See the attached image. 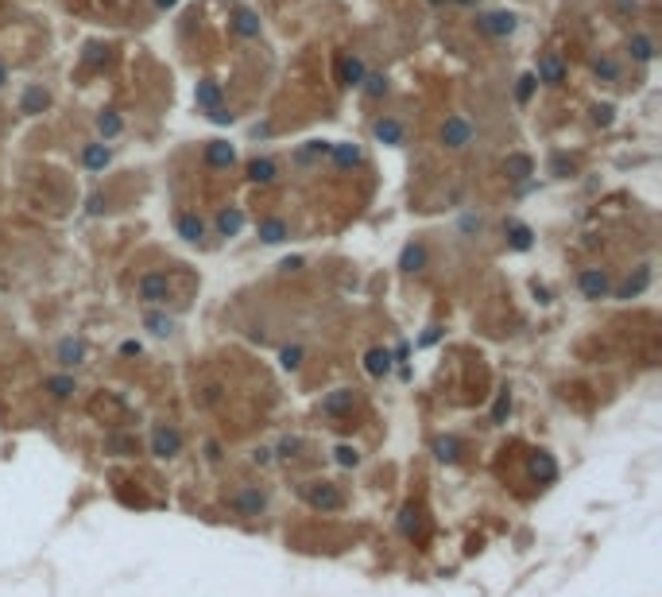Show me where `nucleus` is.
Segmentation results:
<instances>
[{
    "label": "nucleus",
    "instance_id": "1",
    "mask_svg": "<svg viewBox=\"0 0 662 597\" xmlns=\"http://www.w3.org/2000/svg\"><path fill=\"white\" fill-rule=\"evenodd\" d=\"M298 496L314 508V512H322V516L341 512V508H345V496H341V489H337L333 481H302Z\"/></svg>",
    "mask_w": 662,
    "mask_h": 597
},
{
    "label": "nucleus",
    "instance_id": "2",
    "mask_svg": "<svg viewBox=\"0 0 662 597\" xmlns=\"http://www.w3.org/2000/svg\"><path fill=\"white\" fill-rule=\"evenodd\" d=\"M151 454L163 458V462L178 458L182 454V430L175 423H155V430H151Z\"/></svg>",
    "mask_w": 662,
    "mask_h": 597
},
{
    "label": "nucleus",
    "instance_id": "3",
    "mask_svg": "<svg viewBox=\"0 0 662 597\" xmlns=\"http://www.w3.org/2000/svg\"><path fill=\"white\" fill-rule=\"evenodd\" d=\"M229 508H233L236 516H260L264 508H268V493H264L260 485H244L229 496Z\"/></svg>",
    "mask_w": 662,
    "mask_h": 597
},
{
    "label": "nucleus",
    "instance_id": "4",
    "mask_svg": "<svg viewBox=\"0 0 662 597\" xmlns=\"http://www.w3.org/2000/svg\"><path fill=\"white\" fill-rule=\"evenodd\" d=\"M136 295H140L143 307H159V303H167V295H171V279L163 272H147L136 283Z\"/></svg>",
    "mask_w": 662,
    "mask_h": 597
},
{
    "label": "nucleus",
    "instance_id": "5",
    "mask_svg": "<svg viewBox=\"0 0 662 597\" xmlns=\"http://www.w3.org/2000/svg\"><path fill=\"white\" fill-rule=\"evenodd\" d=\"M85 353H89L85 337H62V342L55 345V357H59L62 369H78V365L85 361Z\"/></svg>",
    "mask_w": 662,
    "mask_h": 597
},
{
    "label": "nucleus",
    "instance_id": "6",
    "mask_svg": "<svg viewBox=\"0 0 662 597\" xmlns=\"http://www.w3.org/2000/svg\"><path fill=\"white\" fill-rule=\"evenodd\" d=\"M577 287H581V295H585V299H604V295H608V272H600V268H585L577 276Z\"/></svg>",
    "mask_w": 662,
    "mask_h": 597
},
{
    "label": "nucleus",
    "instance_id": "7",
    "mask_svg": "<svg viewBox=\"0 0 662 597\" xmlns=\"http://www.w3.org/2000/svg\"><path fill=\"white\" fill-rule=\"evenodd\" d=\"M531 477H535L538 485H554V481H558V462H554L550 450H535V454H531Z\"/></svg>",
    "mask_w": 662,
    "mask_h": 597
},
{
    "label": "nucleus",
    "instance_id": "8",
    "mask_svg": "<svg viewBox=\"0 0 662 597\" xmlns=\"http://www.w3.org/2000/svg\"><path fill=\"white\" fill-rule=\"evenodd\" d=\"M469 140H473V125L465 117H449L442 125V143H449V148H465Z\"/></svg>",
    "mask_w": 662,
    "mask_h": 597
},
{
    "label": "nucleus",
    "instance_id": "9",
    "mask_svg": "<svg viewBox=\"0 0 662 597\" xmlns=\"http://www.w3.org/2000/svg\"><path fill=\"white\" fill-rule=\"evenodd\" d=\"M430 450H434V458H438L442 465H453L457 458H461L465 442H461L457 435H442V438H434V446H430Z\"/></svg>",
    "mask_w": 662,
    "mask_h": 597
},
{
    "label": "nucleus",
    "instance_id": "10",
    "mask_svg": "<svg viewBox=\"0 0 662 597\" xmlns=\"http://www.w3.org/2000/svg\"><path fill=\"white\" fill-rule=\"evenodd\" d=\"M352 400H357L352 388H337V392L322 395V415H345L352 407Z\"/></svg>",
    "mask_w": 662,
    "mask_h": 597
},
{
    "label": "nucleus",
    "instance_id": "11",
    "mask_svg": "<svg viewBox=\"0 0 662 597\" xmlns=\"http://www.w3.org/2000/svg\"><path fill=\"white\" fill-rule=\"evenodd\" d=\"M391 349H384V345H376V349H368L364 353V369H368V377H387L391 372Z\"/></svg>",
    "mask_w": 662,
    "mask_h": 597
},
{
    "label": "nucleus",
    "instance_id": "12",
    "mask_svg": "<svg viewBox=\"0 0 662 597\" xmlns=\"http://www.w3.org/2000/svg\"><path fill=\"white\" fill-rule=\"evenodd\" d=\"M175 229H178V237H182V241H190V244H198L201 237H206V221H201L198 213H178Z\"/></svg>",
    "mask_w": 662,
    "mask_h": 597
},
{
    "label": "nucleus",
    "instance_id": "13",
    "mask_svg": "<svg viewBox=\"0 0 662 597\" xmlns=\"http://www.w3.org/2000/svg\"><path fill=\"white\" fill-rule=\"evenodd\" d=\"M233 160H236L233 143H225V140H210V143H206V163H210V167H233Z\"/></svg>",
    "mask_w": 662,
    "mask_h": 597
},
{
    "label": "nucleus",
    "instance_id": "14",
    "mask_svg": "<svg viewBox=\"0 0 662 597\" xmlns=\"http://www.w3.org/2000/svg\"><path fill=\"white\" fill-rule=\"evenodd\" d=\"M535 82H546V85H562V82H566V66H562V59H554V55H546V59L538 62V74H535Z\"/></svg>",
    "mask_w": 662,
    "mask_h": 597
},
{
    "label": "nucleus",
    "instance_id": "15",
    "mask_svg": "<svg viewBox=\"0 0 662 597\" xmlns=\"http://www.w3.org/2000/svg\"><path fill=\"white\" fill-rule=\"evenodd\" d=\"M503 229H508V244H512L515 253H527L531 244H535V233H531V225H523V221L512 218Z\"/></svg>",
    "mask_w": 662,
    "mask_h": 597
},
{
    "label": "nucleus",
    "instance_id": "16",
    "mask_svg": "<svg viewBox=\"0 0 662 597\" xmlns=\"http://www.w3.org/2000/svg\"><path fill=\"white\" fill-rule=\"evenodd\" d=\"M477 24L484 27L488 35H512L515 31V16H512V12H492V16H480Z\"/></svg>",
    "mask_w": 662,
    "mask_h": 597
},
{
    "label": "nucleus",
    "instance_id": "17",
    "mask_svg": "<svg viewBox=\"0 0 662 597\" xmlns=\"http://www.w3.org/2000/svg\"><path fill=\"white\" fill-rule=\"evenodd\" d=\"M240 229H244V210L225 206V210L217 213V237H236Z\"/></svg>",
    "mask_w": 662,
    "mask_h": 597
},
{
    "label": "nucleus",
    "instance_id": "18",
    "mask_svg": "<svg viewBox=\"0 0 662 597\" xmlns=\"http://www.w3.org/2000/svg\"><path fill=\"white\" fill-rule=\"evenodd\" d=\"M399 268L403 272H422L426 268V244H419V241L407 244V248L399 253Z\"/></svg>",
    "mask_w": 662,
    "mask_h": 597
},
{
    "label": "nucleus",
    "instance_id": "19",
    "mask_svg": "<svg viewBox=\"0 0 662 597\" xmlns=\"http://www.w3.org/2000/svg\"><path fill=\"white\" fill-rule=\"evenodd\" d=\"M503 171H508V178H512V183H527L531 178V171H535V163H531V155H508V160H503Z\"/></svg>",
    "mask_w": 662,
    "mask_h": 597
},
{
    "label": "nucleus",
    "instance_id": "20",
    "mask_svg": "<svg viewBox=\"0 0 662 597\" xmlns=\"http://www.w3.org/2000/svg\"><path fill=\"white\" fill-rule=\"evenodd\" d=\"M47 109V90L43 85H27L24 97H20V113H27V117H35V113Z\"/></svg>",
    "mask_w": 662,
    "mask_h": 597
},
{
    "label": "nucleus",
    "instance_id": "21",
    "mask_svg": "<svg viewBox=\"0 0 662 597\" xmlns=\"http://www.w3.org/2000/svg\"><path fill=\"white\" fill-rule=\"evenodd\" d=\"M109 160H113V152L105 148V143H85L82 163H85L89 171H105V167H109Z\"/></svg>",
    "mask_w": 662,
    "mask_h": 597
},
{
    "label": "nucleus",
    "instance_id": "22",
    "mask_svg": "<svg viewBox=\"0 0 662 597\" xmlns=\"http://www.w3.org/2000/svg\"><path fill=\"white\" fill-rule=\"evenodd\" d=\"M341 82L345 85H361L364 82V59L361 55H345L341 59Z\"/></svg>",
    "mask_w": 662,
    "mask_h": 597
},
{
    "label": "nucleus",
    "instance_id": "23",
    "mask_svg": "<svg viewBox=\"0 0 662 597\" xmlns=\"http://www.w3.org/2000/svg\"><path fill=\"white\" fill-rule=\"evenodd\" d=\"M372 132H376V140H384V143H403V125L391 120V117H380L376 125H372Z\"/></svg>",
    "mask_w": 662,
    "mask_h": 597
},
{
    "label": "nucleus",
    "instance_id": "24",
    "mask_svg": "<svg viewBox=\"0 0 662 597\" xmlns=\"http://www.w3.org/2000/svg\"><path fill=\"white\" fill-rule=\"evenodd\" d=\"M275 175H279V167H275V160H252L248 163V178L252 183H275Z\"/></svg>",
    "mask_w": 662,
    "mask_h": 597
},
{
    "label": "nucleus",
    "instance_id": "25",
    "mask_svg": "<svg viewBox=\"0 0 662 597\" xmlns=\"http://www.w3.org/2000/svg\"><path fill=\"white\" fill-rule=\"evenodd\" d=\"M47 392L55 395V400H70V395L78 392V380L66 377V372H59V377H47Z\"/></svg>",
    "mask_w": 662,
    "mask_h": 597
},
{
    "label": "nucleus",
    "instance_id": "26",
    "mask_svg": "<svg viewBox=\"0 0 662 597\" xmlns=\"http://www.w3.org/2000/svg\"><path fill=\"white\" fill-rule=\"evenodd\" d=\"M194 101H198V109L210 113L213 105H221V85H217V82H198V93H194Z\"/></svg>",
    "mask_w": 662,
    "mask_h": 597
},
{
    "label": "nucleus",
    "instance_id": "27",
    "mask_svg": "<svg viewBox=\"0 0 662 597\" xmlns=\"http://www.w3.org/2000/svg\"><path fill=\"white\" fill-rule=\"evenodd\" d=\"M233 27L240 35H248V39H256L260 35V20H256V12H248V8H236L233 12Z\"/></svg>",
    "mask_w": 662,
    "mask_h": 597
},
{
    "label": "nucleus",
    "instance_id": "28",
    "mask_svg": "<svg viewBox=\"0 0 662 597\" xmlns=\"http://www.w3.org/2000/svg\"><path fill=\"white\" fill-rule=\"evenodd\" d=\"M260 241H264V244H279V241H287V221H279V218H264V221H260Z\"/></svg>",
    "mask_w": 662,
    "mask_h": 597
},
{
    "label": "nucleus",
    "instance_id": "29",
    "mask_svg": "<svg viewBox=\"0 0 662 597\" xmlns=\"http://www.w3.org/2000/svg\"><path fill=\"white\" fill-rule=\"evenodd\" d=\"M647 283H651V268H639L635 272V279H628V283L616 291V299H635V295H643L647 291Z\"/></svg>",
    "mask_w": 662,
    "mask_h": 597
},
{
    "label": "nucleus",
    "instance_id": "30",
    "mask_svg": "<svg viewBox=\"0 0 662 597\" xmlns=\"http://www.w3.org/2000/svg\"><path fill=\"white\" fill-rule=\"evenodd\" d=\"M143 326H147L155 337L175 334V318H167V314H159V311H147V314H143Z\"/></svg>",
    "mask_w": 662,
    "mask_h": 597
},
{
    "label": "nucleus",
    "instance_id": "31",
    "mask_svg": "<svg viewBox=\"0 0 662 597\" xmlns=\"http://www.w3.org/2000/svg\"><path fill=\"white\" fill-rule=\"evenodd\" d=\"M329 152H333L337 167H357V163L364 160V152L357 148V143H337V148H329Z\"/></svg>",
    "mask_w": 662,
    "mask_h": 597
},
{
    "label": "nucleus",
    "instance_id": "32",
    "mask_svg": "<svg viewBox=\"0 0 662 597\" xmlns=\"http://www.w3.org/2000/svg\"><path fill=\"white\" fill-rule=\"evenodd\" d=\"M508 415H512V388H500V395H496V404H492V427H503Z\"/></svg>",
    "mask_w": 662,
    "mask_h": 597
},
{
    "label": "nucleus",
    "instance_id": "33",
    "mask_svg": "<svg viewBox=\"0 0 662 597\" xmlns=\"http://www.w3.org/2000/svg\"><path fill=\"white\" fill-rule=\"evenodd\" d=\"M628 51H631V59H635V62H651V59H654V43H651V35H631Z\"/></svg>",
    "mask_w": 662,
    "mask_h": 597
},
{
    "label": "nucleus",
    "instance_id": "34",
    "mask_svg": "<svg viewBox=\"0 0 662 597\" xmlns=\"http://www.w3.org/2000/svg\"><path fill=\"white\" fill-rule=\"evenodd\" d=\"M302 446H306V442H302L298 435H283V438L275 442V450H271V454H279L283 462H291V458H298V454H302Z\"/></svg>",
    "mask_w": 662,
    "mask_h": 597
},
{
    "label": "nucleus",
    "instance_id": "35",
    "mask_svg": "<svg viewBox=\"0 0 662 597\" xmlns=\"http://www.w3.org/2000/svg\"><path fill=\"white\" fill-rule=\"evenodd\" d=\"M120 128H124V120L117 117L113 109H105V113H97V132L105 136V140H113V136H120Z\"/></svg>",
    "mask_w": 662,
    "mask_h": 597
},
{
    "label": "nucleus",
    "instance_id": "36",
    "mask_svg": "<svg viewBox=\"0 0 662 597\" xmlns=\"http://www.w3.org/2000/svg\"><path fill=\"white\" fill-rule=\"evenodd\" d=\"M415 531H419V508H415V505H403V512H399V535L415 539Z\"/></svg>",
    "mask_w": 662,
    "mask_h": 597
},
{
    "label": "nucleus",
    "instance_id": "37",
    "mask_svg": "<svg viewBox=\"0 0 662 597\" xmlns=\"http://www.w3.org/2000/svg\"><path fill=\"white\" fill-rule=\"evenodd\" d=\"M333 458H337V465H345V470H357V465H361V450H357V446H349V442L337 446Z\"/></svg>",
    "mask_w": 662,
    "mask_h": 597
},
{
    "label": "nucleus",
    "instance_id": "38",
    "mask_svg": "<svg viewBox=\"0 0 662 597\" xmlns=\"http://www.w3.org/2000/svg\"><path fill=\"white\" fill-rule=\"evenodd\" d=\"M329 148H333V143H326V140H310V143H306V148L298 152V160H302V163H310V160H318V155H329Z\"/></svg>",
    "mask_w": 662,
    "mask_h": 597
},
{
    "label": "nucleus",
    "instance_id": "39",
    "mask_svg": "<svg viewBox=\"0 0 662 597\" xmlns=\"http://www.w3.org/2000/svg\"><path fill=\"white\" fill-rule=\"evenodd\" d=\"M364 93H368V97H384L387 93V78L384 74H364Z\"/></svg>",
    "mask_w": 662,
    "mask_h": 597
},
{
    "label": "nucleus",
    "instance_id": "40",
    "mask_svg": "<svg viewBox=\"0 0 662 597\" xmlns=\"http://www.w3.org/2000/svg\"><path fill=\"white\" fill-rule=\"evenodd\" d=\"M593 74L604 78V82H616V78H620V66H616L612 59H596L593 62Z\"/></svg>",
    "mask_w": 662,
    "mask_h": 597
},
{
    "label": "nucleus",
    "instance_id": "41",
    "mask_svg": "<svg viewBox=\"0 0 662 597\" xmlns=\"http://www.w3.org/2000/svg\"><path fill=\"white\" fill-rule=\"evenodd\" d=\"M279 361H283V369H298L302 365V345H287L283 353H279Z\"/></svg>",
    "mask_w": 662,
    "mask_h": 597
},
{
    "label": "nucleus",
    "instance_id": "42",
    "mask_svg": "<svg viewBox=\"0 0 662 597\" xmlns=\"http://www.w3.org/2000/svg\"><path fill=\"white\" fill-rule=\"evenodd\" d=\"M531 93H535V74H523L519 85H515V97H519V101H527Z\"/></svg>",
    "mask_w": 662,
    "mask_h": 597
},
{
    "label": "nucleus",
    "instance_id": "43",
    "mask_svg": "<svg viewBox=\"0 0 662 597\" xmlns=\"http://www.w3.org/2000/svg\"><path fill=\"white\" fill-rule=\"evenodd\" d=\"M109 450H117V454H136V442H132V438L113 435V438H109Z\"/></svg>",
    "mask_w": 662,
    "mask_h": 597
},
{
    "label": "nucleus",
    "instance_id": "44",
    "mask_svg": "<svg viewBox=\"0 0 662 597\" xmlns=\"http://www.w3.org/2000/svg\"><path fill=\"white\" fill-rule=\"evenodd\" d=\"M252 462H256V465H271V462H275L271 446H256V450H252Z\"/></svg>",
    "mask_w": 662,
    "mask_h": 597
},
{
    "label": "nucleus",
    "instance_id": "45",
    "mask_svg": "<svg viewBox=\"0 0 662 597\" xmlns=\"http://www.w3.org/2000/svg\"><path fill=\"white\" fill-rule=\"evenodd\" d=\"M210 120H213V125H233V113H229L225 105H213V109H210Z\"/></svg>",
    "mask_w": 662,
    "mask_h": 597
},
{
    "label": "nucleus",
    "instance_id": "46",
    "mask_svg": "<svg viewBox=\"0 0 662 597\" xmlns=\"http://www.w3.org/2000/svg\"><path fill=\"white\" fill-rule=\"evenodd\" d=\"M120 353H124V357H140L143 345H140V342H120Z\"/></svg>",
    "mask_w": 662,
    "mask_h": 597
},
{
    "label": "nucleus",
    "instance_id": "47",
    "mask_svg": "<svg viewBox=\"0 0 662 597\" xmlns=\"http://www.w3.org/2000/svg\"><path fill=\"white\" fill-rule=\"evenodd\" d=\"M438 337H442V326H430V330H426V334H422V337H419V345H434V342H438Z\"/></svg>",
    "mask_w": 662,
    "mask_h": 597
},
{
    "label": "nucleus",
    "instance_id": "48",
    "mask_svg": "<svg viewBox=\"0 0 662 597\" xmlns=\"http://www.w3.org/2000/svg\"><path fill=\"white\" fill-rule=\"evenodd\" d=\"M279 268H283V272H298V268H302V256H287Z\"/></svg>",
    "mask_w": 662,
    "mask_h": 597
},
{
    "label": "nucleus",
    "instance_id": "49",
    "mask_svg": "<svg viewBox=\"0 0 662 597\" xmlns=\"http://www.w3.org/2000/svg\"><path fill=\"white\" fill-rule=\"evenodd\" d=\"M608 120H612V105H600L596 109V125H608Z\"/></svg>",
    "mask_w": 662,
    "mask_h": 597
},
{
    "label": "nucleus",
    "instance_id": "50",
    "mask_svg": "<svg viewBox=\"0 0 662 597\" xmlns=\"http://www.w3.org/2000/svg\"><path fill=\"white\" fill-rule=\"evenodd\" d=\"M85 62H101V47H97V43H89V47H85Z\"/></svg>",
    "mask_w": 662,
    "mask_h": 597
},
{
    "label": "nucleus",
    "instance_id": "51",
    "mask_svg": "<svg viewBox=\"0 0 662 597\" xmlns=\"http://www.w3.org/2000/svg\"><path fill=\"white\" fill-rule=\"evenodd\" d=\"M550 167H554V175H558V178L566 175V160H562V155H554V160H550Z\"/></svg>",
    "mask_w": 662,
    "mask_h": 597
},
{
    "label": "nucleus",
    "instance_id": "52",
    "mask_svg": "<svg viewBox=\"0 0 662 597\" xmlns=\"http://www.w3.org/2000/svg\"><path fill=\"white\" fill-rule=\"evenodd\" d=\"M206 454H210V462H221V446L217 442H206Z\"/></svg>",
    "mask_w": 662,
    "mask_h": 597
},
{
    "label": "nucleus",
    "instance_id": "53",
    "mask_svg": "<svg viewBox=\"0 0 662 597\" xmlns=\"http://www.w3.org/2000/svg\"><path fill=\"white\" fill-rule=\"evenodd\" d=\"M101 210H105V202H101V194H93V198H89V213H101Z\"/></svg>",
    "mask_w": 662,
    "mask_h": 597
},
{
    "label": "nucleus",
    "instance_id": "54",
    "mask_svg": "<svg viewBox=\"0 0 662 597\" xmlns=\"http://www.w3.org/2000/svg\"><path fill=\"white\" fill-rule=\"evenodd\" d=\"M155 4H159V8H175L178 0H155Z\"/></svg>",
    "mask_w": 662,
    "mask_h": 597
},
{
    "label": "nucleus",
    "instance_id": "55",
    "mask_svg": "<svg viewBox=\"0 0 662 597\" xmlns=\"http://www.w3.org/2000/svg\"><path fill=\"white\" fill-rule=\"evenodd\" d=\"M8 82V66H4V62H0V85Z\"/></svg>",
    "mask_w": 662,
    "mask_h": 597
},
{
    "label": "nucleus",
    "instance_id": "56",
    "mask_svg": "<svg viewBox=\"0 0 662 597\" xmlns=\"http://www.w3.org/2000/svg\"><path fill=\"white\" fill-rule=\"evenodd\" d=\"M430 4H442V0H430Z\"/></svg>",
    "mask_w": 662,
    "mask_h": 597
}]
</instances>
